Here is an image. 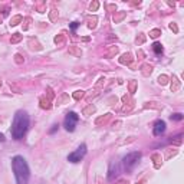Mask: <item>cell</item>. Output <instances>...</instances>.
Listing matches in <instances>:
<instances>
[{"label":"cell","instance_id":"1","mask_svg":"<svg viewBox=\"0 0 184 184\" xmlns=\"http://www.w3.org/2000/svg\"><path fill=\"white\" fill-rule=\"evenodd\" d=\"M29 128V115L26 111H17L14 118H13V124H12V137L14 140H22L23 135L26 134Z\"/></svg>","mask_w":184,"mask_h":184},{"label":"cell","instance_id":"2","mask_svg":"<svg viewBox=\"0 0 184 184\" xmlns=\"http://www.w3.org/2000/svg\"><path fill=\"white\" fill-rule=\"evenodd\" d=\"M12 168H13V173H14V177H16V183L17 184L29 183L30 171H29V165H28V163H26V160L23 157L16 155L12 160Z\"/></svg>","mask_w":184,"mask_h":184},{"label":"cell","instance_id":"3","mask_svg":"<svg viewBox=\"0 0 184 184\" xmlns=\"http://www.w3.org/2000/svg\"><path fill=\"white\" fill-rule=\"evenodd\" d=\"M140 160H141V152H140V151H134V152L127 154V155L122 158V167H124V170H125L127 173L132 171V170L135 168V165L140 163Z\"/></svg>","mask_w":184,"mask_h":184},{"label":"cell","instance_id":"4","mask_svg":"<svg viewBox=\"0 0 184 184\" xmlns=\"http://www.w3.org/2000/svg\"><path fill=\"white\" fill-rule=\"evenodd\" d=\"M85 154H86V145H85V144H81L76 151L71 152V154L68 155V161H71V163H79V161L85 157Z\"/></svg>","mask_w":184,"mask_h":184},{"label":"cell","instance_id":"5","mask_svg":"<svg viewBox=\"0 0 184 184\" xmlns=\"http://www.w3.org/2000/svg\"><path fill=\"white\" fill-rule=\"evenodd\" d=\"M78 119H79V116L76 115V112H69V114H66V118H65V122H63L66 131H69V132L75 131V127H76Z\"/></svg>","mask_w":184,"mask_h":184},{"label":"cell","instance_id":"6","mask_svg":"<svg viewBox=\"0 0 184 184\" xmlns=\"http://www.w3.org/2000/svg\"><path fill=\"white\" fill-rule=\"evenodd\" d=\"M121 173V167H119V161L118 160H112L110 163V168H108V180L114 181Z\"/></svg>","mask_w":184,"mask_h":184},{"label":"cell","instance_id":"7","mask_svg":"<svg viewBox=\"0 0 184 184\" xmlns=\"http://www.w3.org/2000/svg\"><path fill=\"white\" fill-rule=\"evenodd\" d=\"M164 131H165V122H164L163 119H158V121L154 124L152 132H154L155 137H160L161 134H164Z\"/></svg>","mask_w":184,"mask_h":184},{"label":"cell","instance_id":"8","mask_svg":"<svg viewBox=\"0 0 184 184\" xmlns=\"http://www.w3.org/2000/svg\"><path fill=\"white\" fill-rule=\"evenodd\" d=\"M122 102L125 104V105H124V108H122L124 112H130V111L132 110V107H134V101L131 99V96H130V95H124V96H122Z\"/></svg>","mask_w":184,"mask_h":184},{"label":"cell","instance_id":"9","mask_svg":"<svg viewBox=\"0 0 184 184\" xmlns=\"http://www.w3.org/2000/svg\"><path fill=\"white\" fill-rule=\"evenodd\" d=\"M132 61H134V58H132V55H131L130 52L122 53L121 58H119V63H121V65H131Z\"/></svg>","mask_w":184,"mask_h":184},{"label":"cell","instance_id":"10","mask_svg":"<svg viewBox=\"0 0 184 184\" xmlns=\"http://www.w3.org/2000/svg\"><path fill=\"white\" fill-rule=\"evenodd\" d=\"M119 52V49H118V46H110L107 50H105V53H104V56L107 58V59H111V58H114L116 53Z\"/></svg>","mask_w":184,"mask_h":184},{"label":"cell","instance_id":"11","mask_svg":"<svg viewBox=\"0 0 184 184\" xmlns=\"http://www.w3.org/2000/svg\"><path fill=\"white\" fill-rule=\"evenodd\" d=\"M98 25V17L96 16H86V26L89 29H95Z\"/></svg>","mask_w":184,"mask_h":184},{"label":"cell","instance_id":"12","mask_svg":"<svg viewBox=\"0 0 184 184\" xmlns=\"http://www.w3.org/2000/svg\"><path fill=\"white\" fill-rule=\"evenodd\" d=\"M111 114H105V115H102V116H99V118H96V121H95V125H98V127H101V125H105L108 121L111 119Z\"/></svg>","mask_w":184,"mask_h":184},{"label":"cell","instance_id":"13","mask_svg":"<svg viewBox=\"0 0 184 184\" xmlns=\"http://www.w3.org/2000/svg\"><path fill=\"white\" fill-rule=\"evenodd\" d=\"M125 17H127V12H115L114 16H112V19H114L115 23H121Z\"/></svg>","mask_w":184,"mask_h":184},{"label":"cell","instance_id":"14","mask_svg":"<svg viewBox=\"0 0 184 184\" xmlns=\"http://www.w3.org/2000/svg\"><path fill=\"white\" fill-rule=\"evenodd\" d=\"M170 88H171V92H177L180 89V81L176 75H173V78H171V86Z\"/></svg>","mask_w":184,"mask_h":184},{"label":"cell","instance_id":"15","mask_svg":"<svg viewBox=\"0 0 184 184\" xmlns=\"http://www.w3.org/2000/svg\"><path fill=\"white\" fill-rule=\"evenodd\" d=\"M29 46H30L32 50H42V46H40V43L37 42L36 37H30V39H29Z\"/></svg>","mask_w":184,"mask_h":184},{"label":"cell","instance_id":"16","mask_svg":"<svg viewBox=\"0 0 184 184\" xmlns=\"http://www.w3.org/2000/svg\"><path fill=\"white\" fill-rule=\"evenodd\" d=\"M39 102H40V108H43V110H50V108H52L50 99H48L46 96H42Z\"/></svg>","mask_w":184,"mask_h":184},{"label":"cell","instance_id":"17","mask_svg":"<svg viewBox=\"0 0 184 184\" xmlns=\"http://www.w3.org/2000/svg\"><path fill=\"white\" fill-rule=\"evenodd\" d=\"M95 112H96V107L92 105V104H89L88 107H85L83 111H82V114L86 115V116H89V115H92V114H95Z\"/></svg>","mask_w":184,"mask_h":184},{"label":"cell","instance_id":"18","mask_svg":"<svg viewBox=\"0 0 184 184\" xmlns=\"http://www.w3.org/2000/svg\"><path fill=\"white\" fill-rule=\"evenodd\" d=\"M152 72V66L150 65V63H144L143 66H141V74L144 75V76H150Z\"/></svg>","mask_w":184,"mask_h":184},{"label":"cell","instance_id":"19","mask_svg":"<svg viewBox=\"0 0 184 184\" xmlns=\"http://www.w3.org/2000/svg\"><path fill=\"white\" fill-rule=\"evenodd\" d=\"M68 50H69V53H71V55H74V56H78V58H79V56H82V50H81L78 46H75V45L69 46V49H68Z\"/></svg>","mask_w":184,"mask_h":184},{"label":"cell","instance_id":"20","mask_svg":"<svg viewBox=\"0 0 184 184\" xmlns=\"http://www.w3.org/2000/svg\"><path fill=\"white\" fill-rule=\"evenodd\" d=\"M152 161H154V167L155 168H160L161 167V163H163V160H161V155L160 154H152Z\"/></svg>","mask_w":184,"mask_h":184},{"label":"cell","instance_id":"21","mask_svg":"<svg viewBox=\"0 0 184 184\" xmlns=\"http://www.w3.org/2000/svg\"><path fill=\"white\" fill-rule=\"evenodd\" d=\"M53 40H55V43H56L58 46H62V45L65 43V40H66V36H65L63 33H59V35H56V36H55Z\"/></svg>","mask_w":184,"mask_h":184},{"label":"cell","instance_id":"22","mask_svg":"<svg viewBox=\"0 0 184 184\" xmlns=\"http://www.w3.org/2000/svg\"><path fill=\"white\" fill-rule=\"evenodd\" d=\"M128 91H130L131 95L135 94V91H137V81H135V79H131V81L128 82Z\"/></svg>","mask_w":184,"mask_h":184},{"label":"cell","instance_id":"23","mask_svg":"<svg viewBox=\"0 0 184 184\" xmlns=\"http://www.w3.org/2000/svg\"><path fill=\"white\" fill-rule=\"evenodd\" d=\"M20 22H23L22 16H20V14H16V16H13V17L10 19V26H17Z\"/></svg>","mask_w":184,"mask_h":184},{"label":"cell","instance_id":"24","mask_svg":"<svg viewBox=\"0 0 184 184\" xmlns=\"http://www.w3.org/2000/svg\"><path fill=\"white\" fill-rule=\"evenodd\" d=\"M58 17H59V12H58L56 9H52V10L49 12V19H50L52 22H55V20H58Z\"/></svg>","mask_w":184,"mask_h":184},{"label":"cell","instance_id":"25","mask_svg":"<svg viewBox=\"0 0 184 184\" xmlns=\"http://www.w3.org/2000/svg\"><path fill=\"white\" fill-rule=\"evenodd\" d=\"M152 50H154L157 55H161V53H163V45L158 43V42H155V43L152 45Z\"/></svg>","mask_w":184,"mask_h":184},{"label":"cell","instance_id":"26","mask_svg":"<svg viewBox=\"0 0 184 184\" xmlns=\"http://www.w3.org/2000/svg\"><path fill=\"white\" fill-rule=\"evenodd\" d=\"M83 95H85V92H83L82 89H79V91H75L74 95H72V98H74L75 101H79V99L83 98Z\"/></svg>","mask_w":184,"mask_h":184},{"label":"cell","instance_id":"27","mask_svg":"<svg viewBox=\"0 0 184 184\" xmlns=\"http://www.w3.org/2000/svg\"><path fill=\"white\" fill-rule=\"evenodd\" d=\"M22 35H20V33H13V35H12V39H10V42H12V43H13V45H14V43H19V42H20V40H22Z\"/></svg>","mask_w":184,"mask_h":184},{"label":"cell","instance_id":"28","mask_svg":"<svg viewBox=\"0 0 184 184\" xmlns=\"http://www.w3.org/2000/svg\"><path fill=\"white\" fill-rule=\"evenodd\" d=\"M158 83L163 85V86L167 85V83H168V76H167V75H160V76H158Z\"/></svg>","mask_w":184,"mask_h":184},{"label":"cell","instance_id":"29","mask_svg":"<svg viewBox=\"0 0 184 184\" xmlns=\"http://www.w3.org/2000/svg\"><path fill=\"white\" fill-rule=\"evenodd\" d=\"M145 39H147V37H145V35H144V33H140L138 36L135 37V43L140 46V45H143V43L145 42Z\"/></svg>","mask_w":184,"mask_h":184},{"label":"cell","instance_id":"30","mask_svg":"<svg viewBox=\"0 0 184 184\" xmlns=\"http://www.w3.org/2000/svg\"><path fill=\"white\" fill-rule=\"evenodd\" d=\"M161 36V30L160 29H152L151 32H150V37H152V39H157V37Z\"/></svg>","mask_w":184,"mask_h":184},{"label":"cell","instance_id":"31","mask_svg":"<svg viewBox=\"0 0 184 184\" xmlns=\"http://www.w3.org/2000/svg\"><path fill=\"white\" fill-rule=\"evenodd\" d=\"M36 10L39 12V13H45V12H46V4H45V3H37Z\"/></svg>","mask_w":184,"mask_h":184},{"label":"cell","instance_id":"32","mask_svg":"<svg viewBox=\"0 0 184 184\" xmlns=\"http://www.w3.org/2000/svg\"><path fill=\"white\" fill-rule=\"evenodd\" d=\"M98 7H99V1H92V3L89 4V10H91V12H96Z\"/></svg>","mask_w":184,"mask_h":184},{"label":"cell","instance_id":"33","mask_svg":"<svg viewBox=\"0 0 184 184\" xmlns=\"http://www.w3.org/2000/svg\"><path fill=\"white\" fill-rule=\"evenodd\" d=\"M23 61H25V59H23V56H22L20 53H16V55H14V62H16L17 65H22Z\"/></svg>","mask_w":184,"mask_h":184},{"label":"cell","instance_id":"34","mask_svg":"<svg viewBox=\"0 0 184 184\" xmlns=\"http://www.w3.org/2000/svg\"><path fill=\"white\" fill-rule=\"evenodd\" d=\"M170 118H171V121H181V119H183V114L177 112V114H173Z\"/></svg>","mask_w":184,"mask_h":184},{"label":"cell","instance_id":"35","mask_svg":"<svg viewBox=\"0 0 184 184\" xmlns=\"http://www.w3.org/2000/svg\"><path fill=\"white\" fill-rule=\"evenodd\" d=\"M155 104H157V102H147V104H145V105H144V108H154V110H160V108H161V107H160V105H155Z\"/></svg>","mask_w":184,"mask_h":184},{"label":"cell","instance_id":"36","mask_svg":"<svg viewBox=\"0 0 184 184\" xmlns=\"http://www.w3.org/2000/svg\"><path fill=\"white\" fill-rule=\"evenodd\" d=\"M23 22H25V25H23V30H28V29L30 28V23H32V19H30V17H26V19H25Z\"/></svg>","mask_w":184,"mask_h":184},{"label":"cell","instance_id":"37","mask_svg":"<svg viewBox=\"0 0 184 184\" xmlns=\"http://www.w3.org/2000/svg\"><path fill=\"white\" fill-rule=\"evenodd\" d=\"M46 92H48V99H50V101H52V99L55 98V94H53L52 88H49V86H48V88H46Z\"/></svg>","mask_w":184,"mask_h":184},{"label":"cell","instance_id":"38","mask_svg":"<svg viewBox=\"0 0 184 184\" xmlns=\"http://www.w3.org/2000/svg\"><path fill=\"white\" fill-rule=\"evenodd\" d=\"M170 29H171L174 33H178V26H177L174 22H171V23H170Z\"/></svg>","mask_w":184,"mask_h":184},{"label":"cell","instance_id":"39","mask_svg":"<svg viewBox=\"0 0 184 184\" xmlns=\"http://www.w3.org/2000/svg\"><path fill=\"white\" fill-rule=\"evenodd\" d=\"M104 83H105V78H99V81H98V83L95 85V88H96V89H99Z\"/></svg>","mask_w":184,"mask_h":184},{"label":"cell","instance_id":"40","mask_svg":"<svg viewBox=\"0 0 184 184\" xmlns=\"http://www.w3.org/2000/svg\"><path fill=\"white\" fill-rule=\"evenodd\" d=\"M66 99H68V95H66V94H63V95H62V96L58 99V104H63Z\"/></svg>","mask_w":184,"mask_h":184},{"label":"cell","instance_id":"41","mask_svg":"<svg viewBox=\"0 0 184 184\" xmlns=\"http://www.w3.org/2000/svg\"><path fill=\"white\" fill-rule=\"evenodd\" d=\"M107 9H108L110 12H114V13H115V10H116V6H115V4H107Z\"/></svg>","mask_w":184,"mask_h":184},{"label":"cell","instance_id":"42","mask_svg":"<svg viewBox=\"0 0 184 184\" xmlns=\"http://www.w3.org/2000/svg\"><path fill=\"white\" fill-rule=\"evenodd\" d=\"M176 154H177V150H174V151H173V152H171V151H170V150H168V151H167V157H165V158H170V157H171V155H176Z\"/></svg>","mask_w":184,"mask_h":184},{"label":"cell","instance_id":"43","mask_svg":"<svg viewBox=\"0 0 184 184\" xmlns=\"http://www.w3.org/2000/svg\"><path fill=\"white\" fill-rule=\"evenodd\" d=\"M78 26H79V23H78V22H72V23H71V29H72V30H75Z\"/></svg>","mask_w":184,"mask_h":184},{"label":"cell","instance_id":"44","mask_svg":"<svg viewBox=\"0 0 184 184\" xmlns=\"http://www.w3.org/2000/svg\"><path fill=\"white\" fill-rule=\"evenodd\" d=\"M58 127H59V125H58V124H55V125H53V128H52V130H50L49 132H50V134H53V132H55V131L58 130Z\"/></svg>","mask_w":184,"mask_h":184},{"label":"cell","instance_id":"45","mask_svg":"<svg viewBox=\"0 0 184 184\" xmlns=\"http://www.w3.org/2000/svg\"><path fill=\"white\" fill-rule=\"evenodd\" d=\"M138 56H141L140 59H143V58H144V52H143V50H138Z\"/></svg>","mask_w":184,"mask_h":184},{"label":"cell","instance_id":"46","mask_svg":"<svg viewBox=\"0 0 184 184\" xmlns=\"http://www.w3.org/2000/svg\"><path fill=\"white\" fill-rule=\"evenodd\" d=\"M4 140H6V138H4V135H3V134H0V143H3Z\"/></svg>","mask_w":184,"mask_h":184},{"label":"cell","instance_id":"47","mask_svg":"<svg viewBox=\"0 0 184 184\" xmlns=\"http://www.w3.org/2000/svg\"><path fill=\"white\" fill-rule=\"evenodd\" d=\"M137 184H145V181H144V180H141V181H137Z\"/></svg>","mask_w":184,"mask_h":184},{"label":"cell","instance_id":"48","mask_svg":"<svg viewBox=\"0 0 184 184\" xmlns=\"http://www.w3.org/2000/svg\"><path fill=\"white\" fill-rule=\"evenodd\" d=\"M1 22H3V16L0 14V23H1Z\"/></svg>","mask_w":184,"mask_h":184},{"label":"cell","instance_id":"49","mask_svg":"<svg viewBox=\"0 0 184 184\" xmlns=\"http://www.w3.org/2000/svg\"><path fill=\"white\" fill-rule=\"evenodd\" d=\"M0 86H1V79H0Z\"/></svg>","mask_w":184,"mask_h":184}]
</instances>
